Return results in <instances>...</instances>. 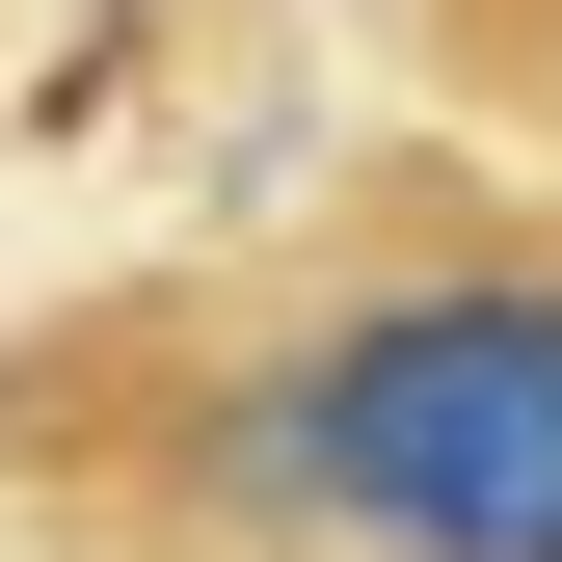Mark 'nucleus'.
Instances as JSON below:
<instances>
[{
  "mask_svg": "<svg viewBox=\"0 0 562 562\" xmlns=\"http://www.w3.org/2000/svg\"><path fill=\"white\" fill-rule=\"evenodd\" d=\"M215 509L348 536V562H562V241L348 268L295 348H241Z\"/></svg>",
  "mask_w": 562,
  "mask_h": 562,
  "instance_id": "nucleus-1",
  "label": "nucleus"
}]
</instances>
